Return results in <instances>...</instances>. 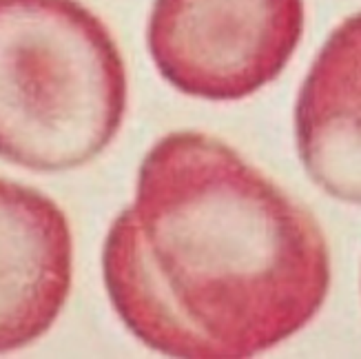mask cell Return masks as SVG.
Listing matches in <instances>:
<instances>
[{"label": "cell", "mask_w": 361, "mask_h": 359, "mask_svg": "<svg viewBox=\"0 0 361 359\" xmlns=\"http://www.w3.org/2000/svg\"><path fill=\"white\" fill-rule=\"evenodd\" d=\"M102 277L122 324L178 359H250L315 320L331 288L324 233L222 140L160 138L109 226Z\"/></svg>", "instance_id": "cell-1"}, {"label": "cell", "mask_w": 361, "mask_h": 359, "mask_svg": "<svg viewBox=\"0 0 361 359\" xmlns=\"http://www.w3.org/2000/svg\"><path fill=\"white\" fill-rule=\"evenodd\" d=\"M111 31L78 0H0V158L36 174L91 162L127 114Z\"/></svg>", "instance_id": "cell-2"}, {"label": "cell", "mask_w": 361, "mask_h": 359, "mask_svg": "<svg viewBox=\"0 0 361 359\" xmlns=\"http://www.w3.org/2000/svg\"><path fill=\"white\" fill-rule=\"evenodd\" d=\"M304 20V0H153L147 47L184 96L238 102L286 69Z\"/></svg>", "instance_id": "cell-3"}, {"label": "cell", "mask_w": 361, "mask_h": 359, "mask_svg": "<svg viewBox=\"0 0 361 359\" xmlns=\"http://www.w3.org/2000/svg\"><path fill=\"white\" fill-rule=\"evenodd\" d=\"M73 238L51 197L0 178V355L29 346L67 304Z\"/></svg>", "instance_id": "cell-4"}, {"label": "cell", "mask_w": 361, "mask_h": 359, "mask_svg": "<svg viewBox=\"0 0 361 359\" xmlns=\"http://www.w3.org/2000/svg\"><path fill=\"white\" fill-rule=\"evenodd\" d=\"M297 153L324 193L361 207V11L326 38L295 102Z\"/></svg>", "instance_id": "cell-5"}]
</instances>
